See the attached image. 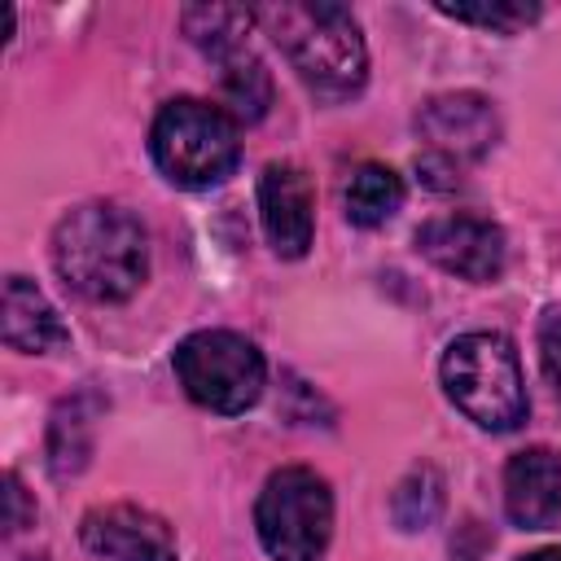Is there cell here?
Masks as SVG:
<instances>
[{
	"instance_id": "6",
	"label": "cell",
	"mask_w": 561,
	"mask_h": 561,
	"mask_svg": "<svg viewBox=\"0 0 561 561\" xmlns=\"http://www.w3.org/2000/svg\"><path fill=\"white\" fill-rule=\"evenodd\" d=\"M175 377L184 394L210 412L237 416L263 394V355L232 329H197L175 346Z\"/></svg>"
},
{
	"instance_id": "19",
	"label": "cell",
	"mask_w": 561,
	"mask_h": 561,
	"mask_svg": "<svg viewBox=\"0 0 561 561\" xmlns=\"http://www.w3.org/2000/svg\"><path fill=\"white\" fill-rule=\"evenodd\" d=\"M539 359H543V373L552 381V390L561 394V316H552L539 333Z\"/></svg>"
},
{
	"instance_id": "5",
	"label": "cell",
	"mask_w": 561,
	"mask_h": 561,
	"mask_svg": "<svg viewBox=\"0 0 561 561\" xmlns=\"http://www.w3.org/2000/svg\"><path fill=\"white\" fill-rule=\"evenodd\" d=\"M254 526L272 561H316L333 530L329 482L307 465L276 469L259 491Z\"/></svg>"
},
{
	"instance_id": "16",
	"label": "cell",
	"mask_w": 561,
	"mask_h": 561,
	"mask_svg": "<svg viewBox=\"0 0 561 561\" xmlns=\"http://www.w3.org/2000/svg\"><path fill=\"white\" fill-rule=\"evenodd\" d=\"M88 434H92V416L83 412V399H66L53 416V430H48V465L57 478L83 469V460L92 451Z\"/></svg>"
},
{
	"instance_id": "2",
	"label": "cell",
	"mask_w": 561,
	"mask_h": 561,
	"mask_svg": "<svg viewBox=\"0 0 561 561\" xmlns=\"http://www.w3.org/2000/svg\"><path fill=\"white\" fill-rule=\"evenodd\" d=\"M259 22L276 39V48L289 57L302 88L320 101H346L364 88L368 75V48L359 35V22L346 4H272L259 9Z\"/></svg>"
},
{
	"instance_id": "15",
	"label": "cell",
	"mask_w": 561,
	"mask_h": 561,
	"mask_svg": "<svg viewBox=\"0 0 561 561\" xmlns=\"http://www.w3.org/2000/svg\"><path fill=\"white\" fill-rule=\"evenodd\" d=\"M219 66H224V101L232 105V114L263 118V110L272 105V75L263 70V61L250 48H241Z\"/></svg>"
},
{
	"instance_id": "17",
	"label": "cell",
	"mask_w": 561,
	"mask_h": 561,
	"mask_svg": "<svg viewBox=\"0 0 561 561\" xmlns=\"http://www.w3.org/2000/svg\"><path fill=\"white\" fill-rule=\"evenodd\" d=\"M438 508H443V478H438L430 465L412 469V473L394 486L390 513H394V522H399L403 530H425V526L438 517Z\"/></svg>"
},
{
	"instance_id": "12",
	"label": "cell",
	"mask_w": 561,
	"mask_h": 561,
	"mask_svg": "<svg viewBox=\"0 0 561 561\" xmlns=\"http://www.w3.org/2000/svg\"><path fill=\"white\" fill-rule=\"evenodd\" d=\"M0 333L13 351L26 355H44V351H61L70 342L57 307L26 280V276H9L4 280V298H0Z\"/></svg>"
},
{
	"instance_id": "11",
	"label": "cell",
	"mask_w": 561,
	"mask_h": 561,
	"mask_svg": "<svg viewBox=\"0 0 561 561\" xmlns=\"http://www.w3.org/2000/svg\"><path fill=\"white\" fill-rule=\"evenodd\" d=\"M504 513L522 530H552L561 522V456L526 447L504 469Z\"/></svg>"
},
{
	"instance_id": "3",
	"label": "cell",
	"mask_w": 561,
	"mask_h": 561,
	"mask_svg": "<svg viewBox=\"0 0 561 561\" xmlns=\"http://www.w3.org/2000/svg\"><path fill=\"white\" fill-rule=\"evenodd\" d=\"M443 390L447 399L482 430H517L526 421V386L517 351L504 333H465L443 355Z\"/></svg>"
},
{
	"instance_id": "18",
	"label": "cell",
	"mask_w": 561,
	"mask_h": 561,
	"mask_svg": "<svg viewBox=\"0 0 561 561\" xmlns=\"http://www.w3.org/2000/svg\"><path fill=\"white\" fill-rule=\"evenodd\" d=\"M438 13H447L456 22H473V26L500 31V35H508V31H517V26L539 18L535 4H513V0H495V4H438Z\"/></svg>"
},
{
	"instance_id": "8",
	"label": "cell",
	"mask_w": 561,
	"mask_h": 561,
	"mask_svg": "<svg viewBox=\"0 0 561 561\" xmlns=\"http://www.w3.org/2000/svg\"><path fill=\"white\" fill-rule=\"evenodd\" d=\"M416 127H421V136L430 145V158H443L451 167L482 158L500 136L495 105L486 96H478V92L430 96L421 105V114H416Z\"/></svg>"
},
{
	"instance_id": "7",
	"label": "cell",
	"mask_w": 561,
	"mask_h": 561,
	"mask_svg": "<svg viewBox=\"0 0 561 561\" xmlns=\"http://www.w3.org/2000/svg\"><path fill=\"white\" fill-rule=\"evenodd\" d=\"M416 250L434 267H443L460 280H495L504 272V254H508L500 224L469 215V210H447V215L425 219L416 232Z\"/></svg>"
},
{
	"instance_id": "4",
	"label": "cell",
	"mask_w": 561,
	"mask_h": 561,
	"mask_svg": "<svg viewBox=\"0 0 561 561\" xmlns=\"http://www.w3.org/2000/svg\"><path fill=\"white\" fill-rule=\"evenodd\" d=\"M149 149H153L158 171L171 184L210 188V184L228 180L237 158H241L237 118L210 101H193V96L167 101L153 118Z\"/></svg>"
},
{
	"instance_id": "13",
	"label": "cell",
	"mask_w": 561,
	"mask_h": 561,
	"mask_svg": "<svg viewBox=\"0 0 561 561\" xmlns=\"http://www.w3.org/2000/svg\"><path fill=\"white\" fill-rule=\"evenodd\" d=\"M346 219L359 228H381L403 206V180L386 162H359L342 188Z\"/></svg>"
},
{
	"instance_id": "21",
	"label": "cell",
	"mask_w": 561,
	"mask_h": 561,
	"mask_svg": "<svg viewBox=\"0 0 561 561\" xmlns=\"http://www.w3.org/2000/svg\"><path fill=\"white\" fill-rule=\"evenodd\" d=\"M517 561H561V548H539V552H526Z\"/></svg>"
},
{
	"instance_id": "10",
	"label": "cell",
	"mask_w": 561,
	"mask_h": 561,
	"mask_svg": "<svg viewBox=\"0 0 561 561\" xmlns=\"http://www.w3.org/2000/svg\"><path fill=\"white\" fill-rule=\"evenodd\" d=\"M259 210L272 250L285 259H302L316 232V193L307 171L294 162H267L259 180Z\"/></svg>"
},
{
	"instance_id": "14",
	"label": "cell",
	"mask_w": 561,
	"mask_h": 561,
	"mask_svg": "<svg viewBox=\"0 0 561 561\" xmlns=\"http://www.w3.org/2000/svg\"><path fill=\"white\" fill-rule=\"evenodd\" d=\"M254 18L259 13L232 9V4H193V9H184V35L215 61H228L232 53L245 48V31Z\"/></svg>"
},
{
	"instance_id": "1",
	"label": "cell",
	"mask_w": 561,
	"mask_h": 561,
	"mask_svg": "<svg viewBox=\"0 0 561 561\" xmlns=\"http://www.w3.org/2000/svg\"><path fill=\"white\" fill-rule=\"evenodd\" d=\"M53 263L75 294L92 302H118L136 294L149 272L145 228L114 202L75 206L53 232Z\"/></svg>"
},
{
	"instance_id": "9",
	"label": "cell",
	"mask_w": 561,
	"mask_h": 561,
	"mask_svg": "<svg viewBox=\"0 0 561 561\" xmlns=\"http://www.w3.org/2000/svg\"><path fill=\"white\" fill-rule=\"evenodd\" d=\"M79 535L101 561H175L171 526L140 504H101L83 517Z\"/></svg>"
},
{
	"instance_id": "20",
	"label": "cell",
	"mask_w": 561,
	"mask_h": 561,
	"mask_svg": "<svg viewBox=\"0 0 561 561\" xmlns=\"http://www.w3.org/2000/svg\"><path fill=\"white\" fill-rule=\"evenodd\" d=\"M4 486H9V535H18V530L35 517V508L26 504V491H22L18 473H9V478H4Z\"/></svg>"
}]
</instances>
